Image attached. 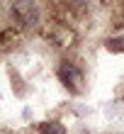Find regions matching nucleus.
Instances as JSON below:
<instances>
[{"instance_id": "20e7f679", "label": "nucleus", "mask_w": 124, "mask_h": 134, "mask_svg": "<svg viewBox=\"0 0 124 134\" xmlns=\"http://www.w3.org/2000/svg\"><path fill=\"white\" fill-rule=\"evenodd\" d=\"M107 46H110V49H114V51H122V49H124V39H114V42H110Z\"/></svg>"}, {"instance_id": "7ed1b4c3", "label": "nucleus", "mask_w": 124, "mask_h": 134, "mask_svg": "<svg viewBox=\"0 0 124 134\" xmlns=\"http://www.w3.org/2000/svg\"><path fill=\"white\" fill-rule=\"evenodd\" d=\"M44 134H66V129L61 127L58 122H54V124H46L44 127Z\"/></svg>"}, {"instance_id": "f03ea898", "label": "nucleus", "mask_w": 124, "mask_h": 134, "mask_svg": "<svg viewBox=\"0 0 124 134\" xmlns=\"http://www.w3.org/2000/svg\"><path fill=\"white\" fill-rule=\"evenodd\" d=\"M58 78L68 85V88H75V90H78V83L83 81V78H80V71H78V68H73V64H63V66H61Z\"/></svg>"}, {"instance_id": "f257e3e1", "label": "nucleus", "mask_w": 124, "mask_h": 134, "mask_svg": "<svg viewBox=\"0 0 124 134\" xmlns=\"http://www.w3.org/2000/svg\"><path fill=\"white\" fill-rule=\"evenodd\" d=\"M12 15L17 17V22L20 25H25V27H29V25H34L37 22V17H39V12H37V7L32 5V3H15V7H12Z\"/></svg>"}]
</instances>
